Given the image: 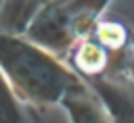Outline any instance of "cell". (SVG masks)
Masks as SVG:
<instances>
[{"label":"cell","mask_w":134,"mask_h":123,"mask_svg":"<svg viewBox=\"0 0 134 123\" xmlns=\"http://www.w3.org/2000/svg\"><path fill=\"white\" fill-rule=\"evenodd\" d=\"M111 0H54L36 14L23 37L59 60L94 31Z\"/></svg>","instance_id":"2"},{"label":"cell","mask_w":134,"mask_h":123,"mask_svg":"<svg viewBox=\"0 0 134 123\" xmlns=\"http://www.w3.org/2000/svg\"><path fill=\"white\" fill-rule=\"evenodd\" d=\"M63 62L84 83L96 81V79L123 77V71L126 69L123 62H119L102 42L96 40L92 33L73 46Z\"/></svg>","instance_id":"3"},{"label":"cell","mask_w":134,"mask_h":123,"mask_svg":"<svg viewBox=\"0 0 134 123\" xmlns=\"http://www.w3.org/2000/svg\"><path fill=\"white\" fill-rule=\"evenodd\" d=\"M92 37L98 42H102L129 69V58H130V50L134 44V37L123 21L121 19H103L102 17L92 31Z\"/></svg>","instance_id":"6"},{"label":"cell","mask_w":134,"mask_h":123,"mask_svg":"<svg viewBox=\"0 0 134 123\" xmlns=\"http://www.w3.org/2000/svg\"><path fill=\"white\" fill-rule=\"evenodd\" d=\"M0 71L21 102L36 110L62 106L67 92L82 79L23 35L0 31Z\"/></svg>","instance_id":"1"},{"label":"cell","mask_w":134,"mask_h":123,"mask_svg":"<svg viewBox=\"0 0 134 123\" xmlns=\"http://www.w3.org/2000/svg\"><path fill=\"white\" fill-rule=\"evenodd\" d=\"M62 108L67 112L71 123H113L100 96L84 81H81L73 90L67 92Z\"/></svg>","instance_id":"5"},{"label":"cell","mask_w":134,"mask_h":123,"mask_svg":"<svg viewBox=\"0 0 134 123\" xmlns=\"http://www.w3.org/2000/svg\"><path fill=\"white\" fill-rule=\"evenodd\" d=\"M129 79L134 83V44H132V50H130V58H129Z\"/></svg>","instance_id":"9"},{"label":"cell","mask_w":134,"mask_h":123,"mask_svg":"<svg viewBox=\"0 0 134 123\" xmlns=\"http://www.w3.org/2000/svg\"><path fill=\"white\" fill-rule=\"evenodd\" d=\"M0 123H31L8 79L0 71Z\"/></svg>","instance_id":"7"},{"label":"cell","mask_w":134,"mask_h":123,"mask_svg":"<svg viewBox=\"0 0 134 123\" xmlns=\"http://www.w3.org/2000/svg\"><path fill=\"white\" fill-rule=\"evenodd\" d=\"M4 10H6V0H0V23H2V17H4Z\"/></svg>","instance_id":"10"},{"label":"cell","mask_w":134,"mask_h":123,"mask_svg":"<svg viewBox=\"0 0 134 123\" xmlns=\"http://www.w3.org/2000/svg\"><path fill=\"white\" fill-rule=\"evenodd\" d=\"M50 2H54V0H25V8H23V33H25L29 21Z\"/></svg>","instance_id":"8"},{"label":"cell","mask_w":134,"mask_h":123,"mask_svg":"<svg viewBox=\"0 0 134 123\" xmlns=\"http://www.w3.org/2000/svg\"><path fill=\"white\" fill-rule=\"evenodd\" d=\"M100 96L113 123H134V83L125 77L86 83Z\"/></svg>","instance_id":"4"}]
</instances>
